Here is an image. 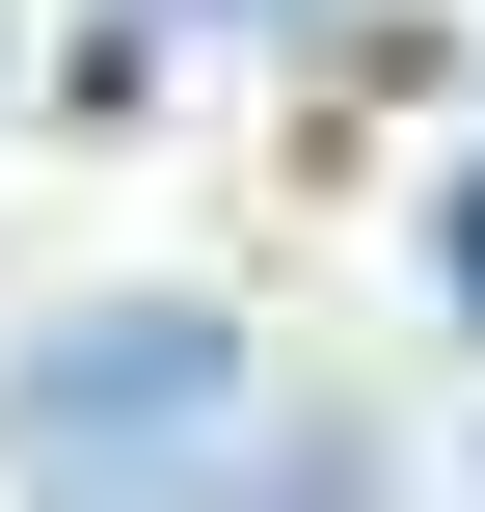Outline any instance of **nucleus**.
Masks as SVG:
<instances>
[{
	"label": "nucleus",
	"instance_id": "f257e3e1",
	"mask_svg": "<svg viewBox=\"0 0 485 512\" xmlns=\"http://www.w3.org/2000/svg\"><path fill=\"white\" fill-rule=\"evenodd\" d=\"M270 378H243V324L216 297H81V324H27L0 351V459L27 512H270Z\"/></svg>",
	"mask_w": 485,
	"mask_h": 512
}]
</instances>
